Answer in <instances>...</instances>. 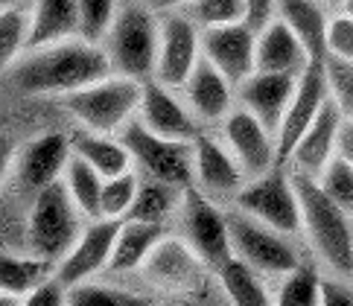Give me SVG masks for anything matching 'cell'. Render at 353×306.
I'll use <instances>...</instances> for the list:
<instances>
[{"instance_id":"8d00e7d4","label":"cell","mask_w":353,"mask_h":306,"mask_svg":"<svg viewBox=\"0 0 353 306\" xmlns=\"http://www.w3.org/2000/svg\"><path fill=\"white\" fill-rule=\"evenodd\" d=\"M324 70H327V85H330V96L336 99L339 111L345 114V120H353V61L327 56Z\"/></svg>"},{"instance_id":"5bb4252c","label":"cell","mask_w":353,"mask_h":306,"mask_svg":"<svg viewBox=\"0 0 353 306\" xmlns=\"http://www.w3.org/2000/svg\"><path fill=\"white\" fill-rule=\"evenodd\" d=\"M225 143L251 178L277 167V140H272L266 123L257 114H251L245 105L234 108L225 117Z\"/></svg>"},{"instance_id":"f35d334b","label":"cell","mask_w":353,"mask_h":306,"mask_svg":"<svg viewBox=\"0 0 353 306\" xmlns=\"http://www.w3.org/2000/svg\"><path fill=\"white\" fill-rule=\"evenodd\" d=\"M327 56L353 61V21L347 15L333 18L330 27H327Z\"/></svg>"},{"instance_id":"8992f818","label":"cell","mask_w":353,"mask_h":306,"mask_svg":"<svg viewBox=\"0 0 353 306\" xmlns=\"http://www.w3.org/2000/svg\"><path fill=\"white\" fill-rule=\"evenodd\" d=\"M120 140L132 152V161L141 170H146L149 178L167 181L175 187H190L196 175L193 163V140H172L149 132L141 120H132L120 132Z\"/></svg>"},{"instance_id":"e575fe53","label":"cell","mask_w":353,"mask_h":306,"mask_svg":"<svg viewBox=\"0 0 353 306\" xmlns=\"http://www.w3.org/2000/svg\"><path fill=\"white\" fill-rule=\"evenodd\" d=\"M117 21V0H79V35L99 44Z\"/></svg>"},{"instance_id":"836d02e7","label":"cell","mask_w":353,"mask_h":306,"mask_svg":"<svg viewBox=\"0 0 353 306\" xmlns=\"http://www.w3.org/2000/svg\"><path fill=\"white\" fill-rule=\"evenodd\" d=\"M184 9L201 30L245 21V0H190Z\"/></svg>"},{"instance_id":"3957f363","label":"cell","mask_w":353,"mask_h":306,"mask_svg":"<svg viewBox=\"0 0 353 306\" xmlns=\"http://www.w3.org/2000/svg\"><path fill=\"white\" fill-rule=\"evenodd\" d=\"M141 99H143V82L117 73V76H105L99 82L85 85L79 91L65 94L61 105L85 129L99 134H114L132 123L137 108H141Z\"/></svg>"},{"instance_id":"74e56055","label":"cell","mask_w":353,"mask_h":306,"mask_svg":"<svg viewBox=\"0 0 353 306\" xmlns=\"http://www.w3.org/2000/svg\"><path fill=\"white\" fill-rule=\"evenodd\" d=\"M70 303H77V306H137L141 298H134L117 286L88 283L85 280L79 286H70Z\"/></svg>"},{"instance_id":"7a4b0ae2","label":"cell","mask_w":353,"mask_h":306,"mask_svg":"<svg viewBox=\"0 0 353 306\" xmlns=\"http://www.w3.org/2000/svg\"><path fill=\"white\" fill-rule=\"evenodd\" d=\"M292 178L301 196V210H304V231L312 248L339 277H353V213L324 193L319 178L304 172Z\"/></svg>"},{"instance_id":"d590c367","label":"cell","mask_w":353,"mask_h":306,"mask_svg":"<svg viewBox=\"0 0 353 306\" xmlns=\"http://www.w3.org/2000/svg\"><path fill=\"white\" fill-rule=\"evenodd\" d=\"M319 184L336 204H342L347 213H353V167L342 155H339V152L330 158V163L321 170Z\"/></svg>"},{"instance_id":"d6986e66","label":"cell","mask_w":353,"mask_h":306,"mask_svg":"<svg viewBox=\"0 0 353 306\" xmlns=\"http://www.w3.org/2000/svg\"><path fill=\"white\" fill-rule=\"evenodd\" d=\"M342 123H345V114L339 111L336 99L327 96V102L321 105L319 117H315V123L307 129V134L301 137V143L295 146L292 152V161L298 172L304 175H312L319 178L321 170L330 163V158L339 152V134H342Z\"/></svg>"},{"instance_id":"ab89813d","label":"cell","mask_w":353,"mask_h":306,"mask_svg":"<svg viewBox=\"0 0 353 306\" xmlns=\"http://www.w3.org/2000/svg\"><path fill=\"white\" fill-rule=\"evenodd\" d=\"M65 289L68 286L61 283L59 277L41 280V283L27 295V300H23V303H30V306H61V303H70V292H65Z\"/></svg>"},{"instance_id":"9c48e42d","label":"cell","mask_w":353,"mask_h":306,"mask_svg":"<svg viewBox=\"0 0 353 306\" xmlns=\"http://www.w3.org/2000/svg\"><path fill=\"white\" fill-rule=\"evenodd\" d=\"M228 231L234 254L260 269L263 274H286L298 265V254L286 242V234L260 222L257 216L245 210L228 213Z\"/></svg>"},{"instance_id":"7bdbcfd3","label":"cell","mask_w":353,"mask_h":306,"mask_svg":"<svg viewBox=\"0 0 353 306\" xmlns=\"http://www.w3.org/2000/svg\"><path fill=\"white\" fill-rule=\"evenodd\" d=\"M339 155H342L353 167V120L342 123V134H339Z\"/></svg>"},{"instance_id":"4316f807","label":"cell","mask_w":353,"mask_h":306,"mask_svg":"<svg viewBox=\"0 0 353 306\" xmlns=\"http://www.w3.org/2000/svg\"><path fill=\"white\" fill-rule=\"evenodd\" d=\"M219 283L225 289V295L239 306L269 303V292L260 280V269H254V265L245 263L243 257H236V254L219 269Z\"/></svg>"},{"instance_id":"9a60e30c","label":"cell","mask_w":353,"mask_h":306,"mask_svg":"<svg viewBox=\"0 0 353 306\" xmlns=\"http://www.w3.org/2000/svg\"><path fill=\"white\" fill-rule=\"evenodd\" d=\"M73 155V143L59 134V132H50L35 137L30 146L21 149V155L15 161V181L21 190L27 193H41L44 187H50L59 178H65L68 170V161Z\"/></svg>"},{"instance_id":"d4e9b609","label":"cell","mask_w":353,"mask_h":306,"mask_svg":"<svg viewBox=\"0 0 353 306\" xmlns=\"http://www.w3.org/2000/svg\"><path fill=\"white\" fill-rule=\"evenodd\" d=\"M79 32V0H35L30 47L65 41Z\"/></svg>"},{"instance_id":"484cf974","label":"cell","mask_w":353,"mask_h":306,"mask_svg":"<svg viewBox=\"0 0 353 306\" xmlns=\"http://www.w3.org/2000/svg\"><path fill=\"white\" fill-rule=\"evenodd\" d=\"M73 152L79 158H85L94 170L103 172V178L111 175H120V172H129V163H132V152L125 149L123 140H114L111 134H99L91 129H82L70 137Z\"/></svg>"},{"instance_id":"6da1fadb","label":"cell","mask_w":353,"mask_h":306,"mask_svg":"<svg viewBox=\"0 0 353 306\" xmlns=\"http://www.w3.org/2000/svg\"><path fill=\"white\" fill-rule=\"evenodd\" d=\"M111 70L114 68H111L108 50L94 41H85L82 35H73L65 41L30 47V53H23L6 68V76L21 94L65 96L91 82L105 79V76H111Z\"/></svg>"},{"instance_id":"2e32d148","label":"cell","mask_w":353,"mask_h":306,"mask_svg":"<svg viewBox=\"0 0 353 306\" xmlns=\"http://www.w3.org/2000/svg\"><path fill=\"white\" fill-rule=\"evenodd\" d=\"M193 163H196V181L199 190L208 193L210 198H236V193L243 190L245 170L243 163L234 158V152L228 146L216 143L208 134H196L193 140Z\"/></svg>"},{"instance_id":"ba28073f","label":"cell","mask_w":353,"mask_h":306,"mask_svg":"<svg viewBox=\"0 0 353 306\" xmlns=\"http://www.w3.org/2000/svg\"><path fill=\"white\" fill-rule=\"evenodd\" d=\"M181 234L190 242V248L210 269H222L234 257L228 213H222L208 193L187 187L181 193Z\"/></svg>"},{"instance_id":"4dcf8cb0","label":"cell","mask_w":353,"mask_h":306,"mask_svg":"<svg viewBox=\"0 0 353 306\" xmlns=\"http://www.w3.org/2000/svg\"><path fill=\"white\" fill-rule=\"evenodd\" d=\"M277 303L283 306H312L321 303V277L312 265H295L292 272H286L281 292H277Z\"/></svg>"},{"instance_id":"ac0fdd59","label":"cell","mask_w":353,"mask_h":306,"mask_svg":"<svg viewBox=\"0 0 353 306\" xmlns=\"http://www.w3.org/2000/svg\"><path fill=\"white\" fill-rule=\"evenodd\" d=\"M196 114L190 105H181L172 96V88L158 82L155 76L149 82H143V99L137 108V120H141L149 132L172 137V140H196Z\"/></svg>"},{"instance_id":"30bf717a","label":"cell","mask_w":353,"mask_h":306,"mask_svg":"<svg viewBox=\"0 0 353 306\" xmlns=\"http://www.w3.org/2000/svg\"><path fill=\"white\" fill-rule=\"evenodd\" d=\"M330 96V85H327V70L324 61H310V68L298 76V88L295 96L289 102V108L283 114V123L277 129L274 140H277V167L292 158L295 146L301 143V137L307 134V129L319 117L321 105Z\"/></svg>"},{"instance_id":"8fae6325","label":"cell","mask_w":353,"mask_h":306,"mask_svg":"<svg viewBox=\"0 0 353 306\" xmlns=\"http://www.w3.org/2000/svg\"><path fill=\"white\" fill-rule=\"evenodd\" d=\"M120 227H123V219H108V216L91 219L82 227L77 245L59 260L56 277L70 289V286H79L85 280H91L103 269H108Z\"/></svg>"},{"instance_id":"83f0119b","label":"cell","mask_w":353,"mask_h":306,"mask_svg":"<svg viewBox=\"0 0 353 306\" xmlns=\"http://www.w3.org/2000/svg\"><path fill=\"white\" fill-rule=\"evenodd\" d=\"M47 263L39 254L32 257H15L3 254L0 263V286H3V303L6 300H27V295L47 277Z\"/></svg>"},{"instance_id":"44dd1931","label":"cell","mask_w":353,"mask_h":306,"mask_svg":"<svg viewBox=\"0 0 353 306\" xmlns=\"http://www.w3.org/2000/svg\"><path fill=\"white\" fill-rule=\"evenodd\" d=\"M310 50L286 21H272L257 32V70L301 76L310 68Z\"/></svg>"},{"instance_id":"ffe728a7","label":"cell","mask_w":353,"mask_h":306,"mask_svg":"<svg viewBox=\"0 0 353 306\" xmlns=\"http://www.w3.org/2000/svg\"><path fill=\"white\" fill-rule=\"evenodd\" d=\"M231 85L234 82L228 79V76L201 53L193 76L184 85L187 105H190V111L205 123L225 120L231 114Z\"/></svg>"},{"instance_id":"f6af8a7d","label":"cell","mask_w":353,"mask_h":306,"mask_svg":"<svg viewBox=\"0 0 353 306\" xmlns=\"http://www.w3.org/2000/svg\"><path fill=\"white\" fill-rule=\"evenodd\" d=\"M21 3H23V0H0V6H3V9H23Z\"/></svg>"},{"instance_id":"1f68e13d","label":"cell","mask_w":353,"mask_h":306,"mask_svg":"<svg viewBox=\"0 0 353 306\" xmlns=\"http://www.w3.org/2000/svg\"><path fill=\"white\" fill-rule=\"evenodd\" d=\"M30 30L32 21L23 9H3L0 12V59H3V70L23 56L30 47Z\"/></svg>"},{"instance_id":"7402d4cb","label":"cell","mask_w":353,"mask_h":306,"mask_svg":"<svg viewBox=\"0 0 353 306\" xmlns=\"http://www.w3.org/2000/svg\"><path fill=\"white\" fill-rule=\"evenodd\" d=\"M199 263L201 257L190 248L187 239H167L163 236L152 254L143 263V274L152 283L163 289H181L199 280Z\"/></svg>"},{"instance_id":"f546056e","label":"cell","mask_w":353,"mask_h":306,"mask_svg":"<svg viewBox=\"0 0 353 306\" xmlns=\"http://www.w3.org/2000/svg\"><path fill=\"white\" fill-rule=\"evenodd\" d=\"M175 204H181V198L175 196V184L158 181V178H149L137 190V198L132 204V213L125 219H143V222H161L170 216V210Z\"/></svg>"},{"instance_id":"5b68a950","label":"cell","mask_w":353,"mask_h":306,"mask_svg":"<svg viewBox=\"0 0 353 306\" xmlns=\"http://www.w3.org/2000/svg\"><path fill=\"white\" fill-rule=\"evenodd\" d=\"M108 59L114 73L132 79L155 76L161 53V21L146 6H125L108 32Z\"/></svg>"},{"instance_id":"bcb514c9","label":"cell","mask_w":353,"mask_h":306,"mask_svg":"<svg viewBox=\"0 0 353 306\" xmlns=\"http://www.w3.org/2000/svg\"><path fill=\"white\" fill-rule=\"evenodd\" d=\"M342 9H345V15L353 21V0H342Z\"/></svg>"},{"instance_id":"603a6c76","label":"cell","mask_w":353,"mask_h":306,"mask_svg":"<svg viewBox=\"0 0 353 306\" xmlns=\"http://www.w3.org/2000/svg\"><path fill=\"white\" fill-rule=\"evenodd\" d=\"M277 15L304 41L312 61L327 59V27H330V21H327L319 0H277Z\"/></svg>"},{"instance_id":"277c9868","label":"cell","mask_w":353,"mask_h":306,"mask_svg":"<svg viewBox=\"0 0 353 306\" xmlns=\"http://www.w3.org/2000/svg\"><path fill=\"white\" fill-rule=\"evenodd\" d=\"M82 210L77 207L65 178H59L32 198L30 213V248L44 260H61L77 245L82 234Z\"/></svg>"},{"instance_id":"7c38bea8","label":"cell","mask_w":353,"mask_h":306,"mask_svg":"<svg viewBox=\"0 0 353 306\" xmlns=\"http://www.w3.org/2000/svg\"><path fill=\"white\" fill-rule=\"evenodd\" d=\"M201 59V32L190 15L170 12L161 18V53L155 79L170 88H184Z\"/></svg>"},{"instance_id":"ee69618b","label":"cell","mask_w":353,"mask_h":306,"mask_svg":"<svg viewBox=\"0 0 353 306\" xmlns=\"http://www.w3.org/2000/svg\"><path fill=\"white\" fill-rule=\"evenodd\" d=\"M158 6H163V9H175V6H187L190 0H155Z\"/></svg>"},{"instance_id":"52a82bcc","label":"cell","mask_w":353,"mask_h":306,"mask_svg":"<svg viewBox=\"0 0 353 306\" xmlns=\"http://www.w3.org/2000/svg\"><path fill=\"white\" fill-rule=\"evenodd\" d=\"M236 207L283 234L304 231V210H301L295 178H289L281 167H272L269 172L243 184V190L236 193Z\"/></svg>"},{"instance_id":"60d3db41","label":"cell","mask_w":353,"mask_h":306,"mask_svg":"<svg viewBox=\"0 0 353 306\" xmlns=\"http://www.w3.org/2000/svg\"><path fill=\"white\" fill-rule=\"evenodd\" d=\"M277 0H245V23L251 30H266L274 21Z\"/></svg>"},{"instance_id":"e0dca14e","label":"cell","mask_w":353,"mask_h":306,"mask_svg":"<svg viewBox=\"0 0 353 306\" xmlns=\"http://www.w3.org/2000/svg\"><path fill=\"white\" fill-rule=\"evenodd\" d=\"M236 88H239V99H243V105L251 114H257V117L266 123V129L272 134H277L289 102H292V96H295L298 76H292V73H272V70H254L248 79H243Z\"/></svg>"},{"instance_id":"f1b7e54d","label":"cell","mask_w":353,"mask_h":306,"mask_svg":"<svg viewBox=\"0 0 353 306\" xmlns=\"http://www.w3.org/2000/svg\"><path fill=\"white\" fill-rule=\"evenodd\" d=\"M103 172L94 170L85 158H79L77 152L70 155L68 161V170H65V184L70 190L77 207L85 213V219H99V201H103Z\"/></svg>"},{"instance_id":"4fadbf2b","label":"cell","mask_w":353,"mask_h":306,"mask_svg":"<svg viewBox=\"0 0 353 306\" xmlns=\"http://www.w3.org/2000/svg\"><path fill=\"white\" fill-rule=\"evenodd\" d=\"M201 53L239 85L257 70V30H251L245 21L208 27L201 32Z\"/></svg>"},{"instance_id":"b9f144b4","label":"cell","mask_w":353,"mask_h":306,"mask_svg":"<svg viewBox=\"0 0 353 306\" xmlns=\"http://www.w3.org/2000/svg\"><path fill=\"white\" fill-rule=\"evenodd\" d=\"M342 280H321V303L324 306H353V289Z\"/></svg>"},{"instance_id":"cb8c5ba5","label":"cell","mask_w":353,"mask_h":306,"mask_svg":"<svg viewBox=\"0 0 353 306\" xmlns=\"http://www.w3.org/2000/svg\"><path fill=\"white\" fill-rule=\"evenodd\" d=\"M163 239V225L161 222H143V219H123V227L114 242V254H111L108 272H134L143 265L152 248Z\"/></svg>"},{"instance_id":"d6a6232c","label":"cell","mask_w":353,"mask_h":306,"mask_svg":"<svg viewBox=\"0 0 353 306\" xmlns=\"http://www.w3.org/2000/svg\"><path fill=\"white\" fill-rule=\"evenodd\" d=\"M137 190H141V181H137V175L132 170L105 178V181H103V201H99V213L108 216V219H125V216L132 213Z\"/></svg>"}]
</instances>
